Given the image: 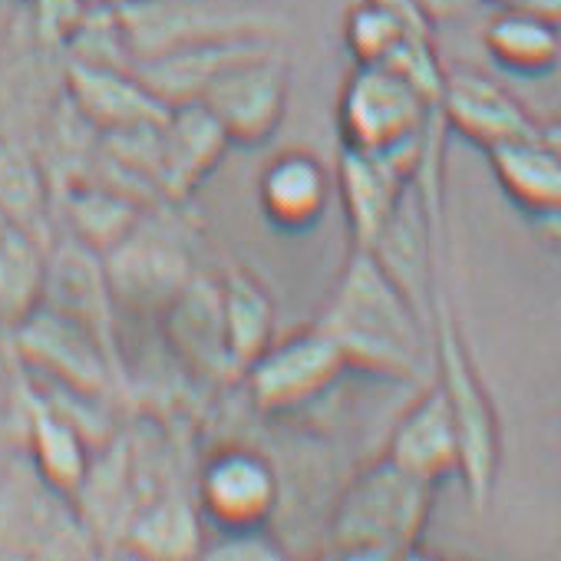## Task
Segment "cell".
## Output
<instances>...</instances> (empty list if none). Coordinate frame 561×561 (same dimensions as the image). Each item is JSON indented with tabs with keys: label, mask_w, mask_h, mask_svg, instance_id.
Listing matches in <instances>:
<instances>
[{
	"label": "cell",
	"mask_w": 561,
	"mask_h": 561,
	"mask_svg": "<svg viewBox=\"0 0 561 561\" xmlns=\"http://www.w3.org/2000/svg\"><path fill=\"white\" fill-rule=\"evenodd\" d=\"M318 324L337 341L351 370L383 380H413L426 364V314L367 248H351Z\"/></svg>",
	"instance_id": "obj_1"
},
{
	"label": "cell",
	"mask_w": 561,
	"mask_h": 561,
	"mask_svg": "<svg viewBox=\"0 0 561 561\" xmlns=\"http://www.w3.org/2000/svg\"><path fill=\"white\" fill-rule=\"evenodd\" d=\"M433 482L410 476L387 456L357 469L324 531V554L351 561H393L420 551L433 502Z\"/></svg>",
	"instance_id": "obj_2"
},
{
	"label": "cell",
	"mask_w": 561,
	"mask_h": 561,
	"mask_svg": "<svg viewBox=\"0 0 561 561\" xmlns=\"http://www.w3.org/2000/svg\"><path fill=\"white\" fill-rule=\"evenodd\" d=\"M430 351L436 364V387L443 390L459 433V482L476 512H485L502 469V423L492 393L476 367L462 321L443 288H433L430 305Z\"/></svg>",
	"instance_id": "obj_3"
},
{
	"label": "cell",
	"mask_w": 561,
	"mask_h": 561,
	"mask_svg": "<svg viewBox=\"0 0 561 561\" xmlns=\"http://www.w3.org/2000/svg\"><path fill=\"white\" fill-rule=\"evenodd\" d=\"M436 116V103L420 87L380 64H354L337 100L341 146L367 156L423 146Z\"/></svg>",
	"instance_id": "obj_4"
},
{
	"label": "cell",
	"mask_w": 561,
	"mask_h": 561,
	"mask_svg": "<svg viewBox=\"0 0 561 561\" xmlns=\"http://www.w3.org/2000/svg\"><path fill=\"white\" fill-rule=\"evenodd\" d=\"M8 341L11 357L41 383L106 400L126 380V370L83 324L44 305L8 331Z\"/></svg>",
	"instance_id": "obj_5"
},
{
	"label": "cell",
	"mask_w": 561,
	"mask_h": 561,
	"mask_svg": "<svg viewBox=\"0 0 561 561\" xmlns=\"http://www.w3.org/2000/svg\"><path fill=\"white\" fill-rule=\"evenodd\" d=\"M116 11L136 64L205 41L277 34V21L271 14L251 11L234 0H123Z\"/></svg>",
	"instance_id": "obj_6"
},
{
	"label": "cell",
	"mask_w": 561,
	"mask_h": 561,
	"mask_svg": "<svg viewBox=\"0 0 561 561\" xmlns=\"http://www.w3.org/2000/svg\"><path fill=\"white\" fill-rule=\"evenodd\" d=\"M347 357L337 341L314 321L288 337L271 341L241 374L248 400L261 413H291L321 400L344 374Z\"/></svg>",
	"instance_id": "obj_7"
},
{
	"label": "cell",
	"mask_w": 561,
	"mask_h": 561,
	"mask_svg": "<svg viewBox=\"0 0 561 561\" xmlns=\"http://www.w3.org/2000/svg\"><path fill=\"white\" fill-rule=\"evenodd\" d=\"M291 100V70L288 60L277 54L274 41L234 60L225 73H218L202 93V106L225 129L231 146H261L267 142L280 123H285Z\"/></svg>",
	"instance_id": "obj_8"
},
{
	"label": "cell",
	"mask_w": 561,
	"mask_h": 561,
	"mask_svg": "<svg viewBox=\"0 0 561 561\" xmlns=\"http://www.w3.org/2000/svg\"><path fill=\"white\" fill-rule=\"evenodd\" d=\"M103 261L116 308L136 314H162L198 274L185 241L165 228H156L146 215L119 244L103 254Z\"/></svg>",
	"instance_id": "obj_9"
},
{
	"label": "cell",
	"mask_w": 561,
	"mask_h": 561,
	"mask_svg": "<svg viewBox=\"0 0 561 561\" xmlns=\"http://www.w3.org/2000/svg\"><path fill=\"white\" fill-rule=\"evenodd\" d=\"M195 505L215 531L271 525L280 479L271 459L251 446L228 443L205 456L195 476Z\"/></svg>",
	"instance_id": "obj_10"
},
{
	"label": "cell",
	"mask_w": 561,
	"mask_h": 561,
	"mask_svg": "<svg viewBox=\"0 0 561 561\" xmlns=\"http://www.w3.org/2000/svg\"><path fill=\"white\" fill-rule=\"evenodd\" d=\"M44 308H54L77 324H83L123 367L119 331H116V298L110 288L106 261L96 248L64 234L47 248V291Z\"/></svg>",
	"instance_id": "obj_11"
},
{
	"label": "cell",
	"mask_w": 561,
	"mask_h": 561,
	"mask_svg": "<svg viewBox=\"0 0 561 561\" xmlns=\"http://www.w3.org/2000/svg\"><path fill=\"white\" fill-rule=\"evenodd\" d=\"M426 142H430V136H426ZM426 142L416 149L387 152V156H367V152L341 149L334 182L341 188V202H344V215H347L354 248H374L383 225L397 211L403 192L416 179L420 162L426 156Z\"/></svg>",
	"instance_id": "obj_12"
},
{
	"label": "cell",
	"mask_w": 561,
	"mask_h": 561,
	"mask_svg": "<svg viewBox=\"0 0 561 561\" xmlns=\"http://www.w3.org/2000/svg\"><path fill=\"white\" fill-rule=\"evenodd\" d=\"M436 110L446 133L462 136L482 152L538 139V123L528 110L502 83L479 70H446Z\"/></svg>",
	"instance_id": "obj_13"
},
{
	"label": "cell",
	"mask_w": 561,
	"mask_h": 561,
	"mask_svg": "<svg viewBox=\"0 0 561 561\" xmlns=\"http://www.w3.org/2000/svg\"><path fill=\"white\" fill-rule=\"evenodd\" d=\"M159 318H162V334H165L169 351L195 380H205V383L238 380V367L228 351L215 277L195 274Z\"/></svg>",
	"instance_id": "obj_14"
},
{
	"label": "cell",
	"mask_w": 561,
	"mask_h": 561,
	"mask_svg": "<svg viewBox=\"0 0 561 561\" xmlns=\"http://www.w3.org/2000/svg\"><path fill=\"white\" fill-rule=\"evenodd\" d=\"M14 360V357H11ZM14 377H18V400H21V420H24V443H27V459L31 469L60 495L73 499L80 489L90 459H93V443L87 433L31 380V374L14 360Z\"/></svg>",
	"instance_id": "obj_15"
},
{
	"label": "cell",
	"mask_w": 561,
	"mask_h": 561,
	"mask_svg": "<svg viewBox=\"0 0 561 561\" xmlns=\"http://www.w3.org/2000/svg\"><path fill=\"white\" fill-rule=\"evenodd\" d=\"M64 96L100 136L146 129L169 116V106L139 80L136 70L64 60Z\"/></svg>",
	"instance_id": "obj_16"
},
{
	"label": "cell",
	"mask_w": 561,
	"mask_h": 561,
	"mask_svg": "<svg viewBox=\"0 0 561 561\" xmlns=\"http://www.w3.org/2000/svg\"><path fill=\"white\" fill-rule=\"evenodd\" d=\"M231 149L225 129L202 103L169 106L159 126V195L165 202H185Z\"/></svg>",
	"instance_id": "obj_17"
},
{
	"label": "cell",
	"mask_w": 561,
	"mask_h": 561,
	"mask_svg": "<svg viewBox=\"0 0 561 561\" xmlns=\"http://www.w3.org/2000/svg\"><path fill=\"white\" fill-rule=\"evenodd\" d=\"M334 195V175L308 149L277 152L257 179V205L271 228L301 234L311 231Z\"/></svg>",
	"instance_id": "obj_18"
},
{
	"label": "cell",
	"mask_w": 561,
	"mask_h": 561,
	"mask_svg": "<svg viewBox=\"0 0 561 561\" xmlns=\"http://www.w3.org/2000/svg\"><path fill=\"white\" fill-rule=\"evenodd\" d=\"M383 456L433 485L459 479V433L436 380L393 423Z\"/></svg>",
	"instance_id": "obj_19"
},
{
	"label": "cell",
	"mask_w": 561,
	"mask_h": 561,
	"mask_svg": "<svg viewBox=\"0 0 561 561\" xmlns=\"http://www.w3.org/2000/svg\"><path fill=\"white\" fill-rule=\"evenodd\" d=\"M73 508L90 531L96 551L123 548L126 528L136 515V479L129 462V446L123 436H113L100 449H93L90 469L73 492Z\"/></svg>",
	"instance_id": "obj_20"
},
{
	"label": "cell",
	"mask_w": 561,
	"mask_h": 561,
	"mask_svg": "<svg viewBox=\"0 0 561 561\" xmlns=\"http://www.w3.org/2000/svg\"><path fill=\"white\" fill-rule=\"evenodd\" d=\"M271 41L274 37H264V34L205 41V44H192V47H179V50L139 60L136 73L165 106L198 103L218 73H225L234 60L248 57L251 50H257Z\"/></svg>",
	"instance_id": "obj_21"
},
{
	"label": "cell",
	"mask_w": 561,
	"mask_h": 561,
	"mask_svg": "<svg viewBox=\"0 0 561 561\" xmlns=\"http://www.w3.org/2000/svg\"><path fill=\"white\" fill-rule=\"evenodd\" d=\"M482 47L515 77H545L561 60V27L525 4H505L482 27Z\"/></svg>",
	"instance_id": "obj_22"
},
{
	"label": "cell",
	"mask_w": 561,
	"mask_h": 561,
	"mask_svg": "<svg viewBox=\"0 0 561 561\" xmlns=\"http://www.w3.org/2000/svg\"><path fill=\"white\" fill-rule=\"evenodd\" d=\"M205 545V518L195 495L172 489L136 505L123 548L142 558H195Z\"/></svg>",
	"instance_id": "obj_23"
},
{
	"label": "cell",
	"mask_w": 561,
	"mask_h": 561,
	"mask_svg": "<svg viewBox=\"0 0 561 561\" xmlns=\"http://www.w3.org/2000/svg\"><path fill=\"white\" fill-rule=\"evenodd\" d=\"M502 192L531 218L561 228V162L538 142H512L485 152Z\"/></svg>",
	"instance_id": "obj_24"
},
{
	"label": "cell",
	"mask_w": 561,
	"mask_h": 561,
	"mask_svg": "<svg viewBox=\"0 0 561 561\" xmlns=\"http://www.w3.org/2000/svg\"><path fill=\"white\" fill-rule=\"evenodd\" d=\"M60 205L67 215V234L96 248L100 254H106L113 244H119L146 215V208L136 195H129L119 185L103 182L96 175L67 188L60 195Z\"/></svg>",
	"instance_id": "obj_25"
},
{
	"label": "cell",
	"mask_w": 561,
	"mask_h": 561,
	"mask_svg": "<svg viewBox=\"0 0 561 561\" xmlns=\"http://www.w3.org/2000/svg\"><path fill=\"white\" fill-rule=\"evenodd\" d=\"M47 248V238L14 221L0 231V328L4 331H14L44 305Z\"/></svg>",
	"instance_id": "obj_26"
},
{
	"label": "cell",
	"mask_w": 561,
	"mask_h": 561,
	"mask_svg": "<svg viewBox=\"0 0 561 561\" xmlns=\"http://www.w3.org/2000/svg\"><path fill=\"white\" fill-rule=\"evenodd\" d=\"M228 351L238 374L274 341V298L248 267H225L218 277Z\"/></svg>",
	"instance_id": "obj_27"
},
{
	"label": "cell",
	"mask_w": 561,
	"mask_h": 561,
	"mask_svg": "<svg viewBox=\"0 0 561 561\" xmlns=\"http://www.w3.org/2000/svg\"><path fill=\"white\" fill-rule=\"evenodd\" d=\"M54 205L50 179L31 146L14 136H0V211L14 225L47 234V215Z\"/></svg>",
	"instance_id": "obj_28"
},
{
	"label": "cell",
	"mask_w": 561,
	"mask_h": 561,
	"mask_svg": "<svg viewBox=\"0 0 561 561\" xmlns=\"http://www.w3.org/2000/svg\"><path fill=\"white\" fill-rule=\"evenodd\" d=\"M433 34L426 21L416 14L383 4V0H357L344 18V44L354 64H380L387 67L407 41Z\"/></svg>",
	"instance_id": "obj_29"
},
{
	"label": "cell",
	"mask_w": 561,
	"mask_h": 561,
	"mask_svg": "<svg viewBox=\"0 0 561 561\" xmlns=\"http://www.w3.org/2000/svg\"><path fill=\"white\" fill-rule=\"evenodd\" d=\"M67 64H87V67H116V70H136L123 21L116 4H90L83 24L77 27L73 41L64 54Z\"/></svg>",
	"instance_id": "obj_30"
},
{
	"label": "cell",
	"mask_w": 561,
	"mask_h": 561,
	"mask_svg": "<svg viewBox=\"0 0 561 561\" xmlns=\"http://www.w3.org/2000/svg\"><path fill=\"white\" fill-rule=\"evenodd\" d=\"M87 11L90 0H27L24 27L37 47H44L54 57H64Z\"/></svg>",
	"instance_id": "obj_31"
},
{
	"label": "cell",
	"mask_w": 561,
	"mask_h": 561,
	"mask_svg": "<svg viewBox=\"0 0 561 561\" xmlns=\"http://www.w3.org/2000/svg\"><path fill=\"white\" fill-rule=\"evenodd\" d=\"M202 554L218 561H280L288 554V548L267 531V525H261V528H238V531H215V538L202 545Z\"/></svg>",
	"instance_id": "obj_32"
},
{
	"label": "cell",
	"mask_w": 561,
	"mask_h": 561,
	"mask_svg": "<svg viewBox=\"0 0 561 561\" xmlns=\"http://www.w3.org/2000/svg\"><path fill=\"white\" fill-rule=\"evenodd\" d=\"M407 4L430 27H439V24H453V21H462L466 14H472V8L479 4V0H407Z\"/></svg>",
	"instance_id": "obj_33"
},
{
	"label": "cell",
	"mask_w": 561,
	"mask_h": 561,
	"mask_svg": "<svg viewBox=\"0 0 561 561\" xmlns=\"http://www.w3.org/2000/svg\"><path fill=\"white\" fill-rule=\"evenodd\" d=\"M538 142L561 162V119L551 123H538Z\"/></svg>",
	"instance_id": "obj_34"
},
{
	"label": "cell",
	"mask_w": 561,
	"mask_h": 561,
	"mask_svg": "<svg viewBox=\"0 0 561 561\" xmlns=\"http://www.w3.org/2000/svg\"><path fill=\"white\" fill-rule=\"evenodd\" d=\"M522 4L531 8V11H538L541 18H548L551 24L561 27V0H522Z\"/></svg>",
	"instance_id": "obj_35"
},
{
	"label": "cell",
	"mask_w": 561,
	"mask_h": 561,
	"mask_svg": "<svg viewBox=\"0 0 561 561\" xmlns=\"http://www.w3.org/2000/svg\"><path fill=\"white\" fill-rule=\"evenodd\" d=\"M485 4H495V8H505V4H522V0H485Z\"/></svg>",
	"instance_id": "obj_36"
},
{
	"label": "cell",
	"mask_w": 561,
	"mask_h": 561,
	"mask_svg": "<svg viewBox=\"0 0 561 561\" xmlns=\"http://www.w3.org/2000/svg\"><path fill=\"white\" fill-rule=\"evenodd\" d=\"M90 4H123V0H90Z\"/></svg>",
	"instance_id": "obj_37"
}]
</instances>
